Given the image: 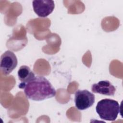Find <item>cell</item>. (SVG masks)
<instances>
[{
	"mask_svg": "<svg viewBox=\"0 0 123 123\" xmlns=\"http://www.w3.org/2000/svg\"><path fill=\"white\" fill-rule=\"evenodd\" d=\"M19 87L24 89L25 96L34 101H41L54 97L56 91L49 81L42 76H35L29 82L20 83Z\"/></svg>",
	"mask_w": 123,
	"mask_h": 123,
	"instance_id": "6da1fadb",
	"label": "cell"
},
{
	"mask_svg": "<svg viewBox=\"0 0 123 123\" xmlns=\"http://www.w3.org/2000/svg\"><path fill=\"white\" fill-rule=\"evenodd\" d=\"M96 110L99 117L104 120L115 121L120 111L118 101L110 99H102L97 103Z\"/></svg>",
	"mask_w": 123,
	"mask_h": 123,
	"instance_id": "7a4b0ae2",
	"label": "cell"
},
{
	"mask_svg": "<svg viewBox=\"0 0 123 123\" xmlns=\"http://www.w3.org/2000/svg\"><path fill=\"white\" fill-rule=\"evenodd\" d=\"M94 94L87 90H78L75 92L74 103L79 110H85L91 107L95 102Z\"/></svg>",
	"mask_w": 123,
	"mask_h": 123,
	"instance_id": "3957f363",
	"label": "cell"
},
{
	"mask_svg": "<svg viewBox=\"0 0 123 123\" xmlns=\"http://www.w3.org/2000/svg\"><path fill=\"white\" fill-rule=\"evenodd\" d=\"M17 63V59L15 54L12 51L7 50L1 56L0 70L4 75H9L16 67Z\"/></svg>",
	"mask_w": 123,
	"mask_h": 123,
	"instance_id": "277c9868",
	"label": "cell"
},
{
	"mask_svg": "<svg viewBox=\"0 0 123 123\" xmlns=\"http://www.w3.org/2000/svg\"><path fill=\"white\" fill-rule=\"evenodd\" d=\"M32 5L34 12L41 17H45L49 15L52 13L55 7L54 2L53 0H33Z\"/></svg>",
	"mask_w": 123,
	"mask_h": 123,
	"instance_id": "5b68a950",
	"label": "cell"
},
{
	"mask_svg": "<svg viewBox=\"0 0 123 123\" xmlns=\"http://www.w3.org/2000/svg\"><path fill=\"white\" fill-rule=\"evenodd\" d=\"M91 91L95 93L113 96L116 91V88L110 81L102 80L98 83L93 84L91 86Z\"/></svg>",
	"mask_w": 123,
	"mask_h": 123,
	"instance_id": "8992f818",
	"label": "cell"
},
{
	"mask_svg": "<svg viewBox=\"0 0 123 123\" xmlns=\"http://www.w3.org/2000/svg\"><path fill=\"white\" fill-rule=\"evenodd\" d=\"M18 76L19 79L22 84L29 82L35 77L33 71L31 70L28 66L26 65H23L20 67L18 71Z\"/></svg>",
	"mask_w": 123,
	"mask_h": 123,
	"instance_id": "52a82bcc",
	"label": "cell"
}]
</instances>
